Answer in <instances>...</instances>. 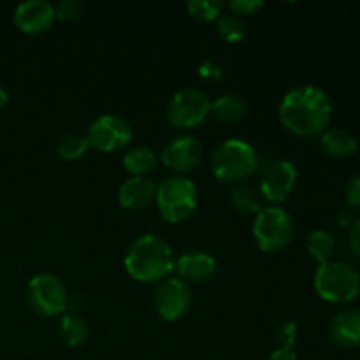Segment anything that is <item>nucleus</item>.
Wrapping results in <instances>:
<instances>
[{"instance_id": "f257e3e1", "label": "nucleus", "mask_w": 360, "mask_h": 360, "mask_svg": "<svg viewBox=\"0 0 360 360\" xmlns=\"http://www.w3.org/2000/svg\"><path fill=\"white\" fill-rule=\"evenodd\" d=\"M278 118L295 136H319L326 132L333 120V102L320 88L297 86L283 97L278 108Z\"/></svg>"}, {"instance_id": "f03ea898", "label": "nucleus", "mask_w": 360, "mask_h": 360, "mask_svg": "<svg viewBox=\"0 0 360 360\" xmlns=\"http://www.w3.org/2000/svg\"><path fill=\"white\" fill-rule=\"evenodd\" d=\"M123 264L132 280L153 283L174 271L176 259L164 239L155 234H144L129 246Z\"/></svg>"}, {"instance_id": "7ed1b4c3", "label": "nucleus", "mask_w": 360, "mask_h": 360, "mask_svg": "<svg viewBox=\"0 0 360 360\" xmlns=\"http://www.w3.org/2000/svg\"><path fill=\"white\" fill-rule=\"evenodd\" d=\"M210 167L218 181L236 185L259 172L260 158L243 139H227L213 151Z\"/></svg>"}, {"instance_id": "20e7f679", "label": "nucleus", "mask_w": 360, "mask_h": 360, "mask_svg": "<svg viewBox=\"0 0 360 360\" xmlns=\"http://www.w3.org/2000/svg\"><path fill=\"white\" fill-rule=\"evenodd\" d=\"M315 290L323 301L333 304L354 301L360 292V276L357 271L345 262L322 264L315 273Z\"/></svg>"}, {"instance_id": "39448f33", "label": "nucleus", "mask_w": 360, "mask_h": 360, "mask_svg": "<svg viewBox=\"0 0 360 360\" xmlns=\"http://www.w3.org/2000/svg\"><path fill=\"white\" fill-rule=\"evenodd\" d=\"M155 202L162 218L169 224H179L193 214L197 207V188L188 178L171 176L157 186Z\"/></svg>"}, {"instance_id": "423d86ee", "label": "nucleus", "mask_w": 360, "mask_h": 360, "mask_svg": "<svg viewBox=\"0 0 360 360\" xmlns=\"http://www.w3.org/2000/svg\"><path fill=\"white\" fill-rule=\"evenodd\" d=\"M253 238L264 253L281 252L294 238V220L281 207H262L253 221Z\"/></svg>"}, {"instance_id": "0eeeda50", "label": "nucleus", "mask_w": 360, "mask_h": 360, "mask_svg": "<svg viewBox=\"0 0 360 360\" xmlns=\"http://www.w3.org/2000/svg\"><path fill=\"white\" fill-rule=\"evenodd\" d=\"M27 301L34 313L51 319L62 315L69 306V294L62 281L49 273L37 274L28 281Z\"/></svg>"}, {"instance_id": "6e6552de", "label": "nucleus", "mask_w": 360, "mask_h": 360, "mask_svg": "<svg viewBox=\"0 0 360 360\" xmlns=\"http://www.w3.org/2000/svg\"><path fill=\"white\" fill-rule=\"evenodd\" d=\"M165 112L167 122L176 129H193L211 115V101L197 88H185L172 95Z\"/></svg>"}, {"instance_id": "1a4fd4ad", "label": "nucleus", "mask_w": 360, "mask_h": 360, "mask_svg": "<svg viewBox=\"0 0 360 360\" xmlns=\"http://www.w3.org/2000/svg\"><path fill=\"white\" fill-rule=\"evenodd\" d=\"M134 137V130L127 120L116 115L98 116L90 125L86 132V139L90 148L102 151V153H115L129 146Z\"/></svg>"}, {"instance_id": "9d476101", "label": "nucleus", "mask_w": 360, "mask_h": 360, "mask_svg": "<svg viewBox=\"0 0 360 360\" xmlns=\"http://www.w3.org/2000/svg\"><path fill=\"white\" fill-rule=\"evenodd\" d=\"M153 306L162 320L176 322L181 316H185L192 306L190 285L183 281L181 278H169V280L162 281L155 290Z\"/></svg>"}, {"instance_id": "9b49d317", "label": "nucleus", "mask_w": 360, "mask_h": 360, "mask_svg": "<svg viewBox=\"0 0 360 360\" xmlns=\"http://www.w3.org/2000/svg\"><path fill=\"white\" fill-rule=\"evenodd\" d=\"M297 183V169L288 160H274L264 171L260 179V195L266 200L280 204L287 200Z\"/></svg>"}, {"instance_id": "f8f14e48", "label": "nucleus", "mask_w": 360, "mask_h": 360, "mask_svg": "<svg viewBox=\"0 0 360 360\" xmlns=\"http://www.w3.org/2000/svg\"><path fill=\"white\" fill-rule=\"evenodd\" d=\"M204 148L193 136L174 137L162 150V164L172 172H188L202 160Z\"/></svg>"}, {"instance_id": "ddd939ff", "label": "nucleus", "mask_w": 360, "mask_h": 360, "mask_svg": "<svg viewBox=\"0 0 360 360\" xmlns=\"http://www.w3.org/2000/svg\"><path fill=\"white\" fill-rule=\"evenodd\" d=\"M55 21V7L46 0H28L14 9V23L25 34H42Z\"/></svg>"}, {"instance_id": "4468645a", "label": "nucleus", "mask_w": 360, "mask_h": 360, "mask_svg": "<svg viewBox=\"0 0 360 360\" xmlns=\"http://www.w3.org/2000/svg\"><path fill=\"white\" fill-rule=\"evenodd\" d=\"M174 269L186 283H204V281H210L217 273V260L207 252L193 250V252L183 253L176 260Z\"/></svg>"}, {"instance_id": "2eb2a0df", "label": "nucleus", "mask_w": 360, "mask_h": 360, "mask_svg": "<svg viewBox=\"0 0 360 360\" xmlns=\"http://www.w3.org/2000/svg\"><path fill=\"white\" fill-rule=\"evenodd\" d=\"M157 185L150 178H132L127 179L118 190L120 206L129 211H141L150 206L155 200Z\"/></svg>"}, {"instance_id": "dca6fc26", "label": "nucleus", "mask_w": 360, "mask_h": 360, "mask_svg": "<svg viewBox=\"0 0 360 360\" xmlns=\"http://www.w3.org/2000/svg\"><path fill=\"white\" fill-rule=\"evenodd\" d=\"M330 340L343 348H355L360 345V309H341L333 316L329 326Z\"/></svg>"}, {"instance_id": "f3484780", "label": "nucleus", "mask_w": 360, "mask_h": 360, "mask_svg": "<svg viewBox=\"0 0 360 360\" xmlns=\"http://www.w3.org/2000/svg\"><path fill=\"white\" fill-rule=\"evenodd\" d=\"M322 150L334 158L352 157L359 150V141L350 130L330 129L326 130L320 137Z\"/></svg>"}, {"instance_id": "a211bd4d", "label": "nucleus", "mask_w": 360, "mask_h": 360, "mask_svg": "<svg viewBox=\"0 0 360 360\" xmlns=\"http://www.w3.org/2000/svg\"><path fill=\"white\" fill-rule=\"evenodd\" d=\"M158 165V157L153 150L146 146L132 148L123 155V167L136 178H146L151 171H155Z\"/></svg>"}, {"instance_id": "6ab92c4d", "label": "nucleus", "mask_w": 360, "mask_h": 360, "mask_svg": "<svg viewBox=\"0 0 360 360\" xmlns=\"http://www.w3.org/2000/svg\"><path fill=\"white\" fill-rule=\"evenodd\" d=\"M246 105L239 95L225 94L211 102V115L221 123H236L245 116Z\"/></svg>"}, {"instance_id": "aec40b11", "label": "nucleus", "mask_w": 360, "mask_h": 360, "mask_svg": "<svg viewBox=\"0 0 360 360\" xmlns=\"http://www.w3.org/2000/svg\"><path fill=\"white\" fill-rule=\"evenodd\" d=\"M58 334L63 345H67L70 348H77L86 341L88 326L81 316L65 315L62 319V322H60Z\"/></svg>"}, {"instance_id": "412c9836", "label": "nucleus", "mask_w": 360, "mask_h": 360, "mask_svg": "<svg viewBox=\"0 0 360 360\" xmlns=\"http://www.w3.org/2000/svg\"><path fill=\"white\" fill-rule=\"evenodd\" d=\"M306 248L308 253L316 260V262L322 266V264L330 262V257L334 255V250H336V243L334 238L327 231H311L306 239Z\"/></svg>"}, {"instance_id": "4be33fe9", "label": "nucleus", "mask_w": 360, "mask_h": 360, "mask_svg": "<svg viewBox=\"0 0 360 360\" xmlns=\"http://www.w3.org/2000/svg\"><path fill=\"white\" fill-rule=\"evenodd\" d=\"M231 204L241 214H259L262 211V195L248 185H236L231 192Z\"/></svg>"}, {"instance_id": "5701e85b", "label": "nucleus", "mask_w": 360, "mask_h": 360, "mask_svg": "<svg viewBox=\"0 0 360 360\" xmlns=\"http://www.w3.org/2000/svg\"><path fill=\"white\" fill-rule=\"evenodd\" d=\"M88 150H90V143L86 136H81V134H67L56 146V151L63 160H79L86 155Z\"/></svg>"}, {"instance_id": "b1692460", "label": "nucleus", "mask_w": 360, "mask_h": 360, "mask_svg": "<svg viewBox=\"0 0 360 360\" xmlns=\"http://www.w3.org/2000/svg\"><path fill=\"white\" fill-rule=\"evenodd\" d=\"M217 30L227 42L238 44L246 37V25L236 14H221L217 20Z\"/></svg>"}, {"instance_id": "393cba45", "label": "nucleus", "mask_w": 360, "mask_h": 360, "mask_svg": "<svg viewBox=\"0 0 360 360\" xmlns=\"http://www.w3.org/2000/svg\"><path fill=\"white\" fill-rule=\"evenodd\" d=\"M186 9L193 18H199L202 21H213L221 16L224 2L221 0H190L186 4Z\"/></svg>"}, {"instance_id": "a878e982", "label": "nucleus", "mask_w": 360, "mask_h": 360, "mask_svg": "<svg viewBox=\"0 0 360 360\" xmlns=\"http://www.w3.org/2000/svg\"><path fill=\"white\" fill-rule=\"evenodd\" d=\"M53 7H55V18L62 21H74L83 14V4L77 0H63Z\"/></svg>"}, {"instance_id": "bb28decb", "label": "nucleus", "mask_w": 360, "mask_h": 360, "mask_svg": "<svg viewBox=\"0 0 360 360\" xmlns=\"http://www.w3.org/2000/svg\"><path fill=\"white\" fill-rule=\"evenodd\" d=\"M295 340H297V326L295 322H285L276 333V341L280 343V348L292 350Z\"/></svg>"}, {"instance_id": "cd10ccee", "label": "nucleus", "mask_w": 360, "mask_h": 360, "mask_svg": "<svg viewBox=\"0 0 360 360\" xmlns=\"http://www.w3.org/2000/svg\"><path fill=\"white\" fill-rule=\"evenodd\" d=\"M264 6V2L260 0H231L229 2V7L232 9V14H245V16H250V14H255L260 7Z\"/></svg>"}, {"instance_id": "c85d7f7f", "label": "nucleus", "mask_w": 360, "mask_h": 360, "mask_svg": "<svg viewBox=\"0 0 360 360\" xmlns=\"http://www.w3.org/2000/svg\"><path fill=\"white\" fill-rule=\"evenodd\" d=\"M347 200H348V207L352 210H360V174L354 176L350 179L347 186Z\"/></svg>"}, {"instance_id": "c756f323", "label": "nucleus", "mask_w": 360, "mask_h": 360, "mask_svg": "<svg viewBox=\"0 0 360 360\" xmlns=\"http://www.w3.org/2000/svg\"><path fill=\"white\" fill-rule=\"evenodd\" d=\"M334 221L338 227H352L354 224V210L352 207H340L334 213Z\"/></svg>"}, {"instance_id": "7c9ffc66", "label": "nucleus", "mask_w": 360, "mask_h": 360, "mask_svg": "<svg viewBox=\"0 0 360 360\" xmlns=\"http://www.w3.org/2000/svg\"><path fill=\"white\" fill-rule=\"evenodd\" d=\"M348 245L355 255L360 257V220L352 224L350 232H348Z\"/></svg>"}, {"instance_id": "2f4dec72", "label": "nucleus", "mask_w": 360, "mask_h": 360, "mask_svg": "<svg viewBox=\"0 0 360 360\" xmlns=\"http://www.w3.org/2000/svg\"><path fill=\"white\" fill-rule=\"evenodd\" d=\"M267 360H299L297 355L292 350H283V348H278L271 354V357Z\"/></svg>"}, {"instance_id": "473e14b6", "label": "nucleus", "mask_w": 360, "mask_h": 360, "mask_svg": "<svg viewBox=\"0 0 360 360\" xmlns=\"http://www.w3.org/2000/svg\"><path fill=\"white\" fill-rule=\"evenodd\" d=\"M7 102H9V94H7L6 88H4L2 84H0V109L6 108Z\"/></svg>"}]
</instances>
